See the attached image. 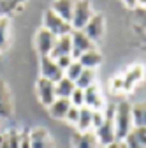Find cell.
Returning <instances> with one entry per match:
<instances>
[{"instance_id": "6da1fadb", "label": "cell", "mask_w": 146, "mask_h": 148, "mask_svg": "<svg viewBox=\"0 0 146 148\" xmlns=\"http://www.w3.org/2000/svg\"><path fill=\"white\" fill-rule=\"evenodd\" d=\"M115 134L118 141H123L127 136L130 134V131L134 129V120H132V106L121 101L116 104V111H115Z\"/></svg>"}, {"instance_id": "7a4b0ae2", "label": "cell", "mask_w": 146, "mask_h": 148, "mask_svg": "<svg viewBox=\"0 0 146 148\" xmlns=\"http://www.w3.org/2000/svg\"><path fill=\"white\" fill-rule=\"evenodd\" d=\"M92 16H93V11L88 0H76L74 14H72V21H70L72 30H83L86 23L92 20Z\"/></svg>"}, {"instance_id": "3957f363", "label": "cell", "mask_w": 146, "mask_h": 148, "mask_svg": "<svg viewBox=\"0 0 146 148\" xmlns=\"http://www.w3.org/2000/svg\"><path fill=\"white\" fill-rule=\"evenodd\" d=\"M44 28L49 30L53 35H57V37L69 35V34L72 32L70 23H67L65 20H62V18H60L57 12H53L51 9H48V11L44 12Z\"/></svg>"}, {"instance_id": "277c9868", "label": "cell", "mask_w": 146, "mask_h": 148, "mask_svg": "<svg viewBox=\"0 0 146 148\" xmlns=\"http://www.w3.org/2000/svg\"><path fill=\"white\" fill-rule=\"evenodd\" d=\"M70 41H72V53H70V57L74 60H78L85 51H90V49L95 48L93 41H90V37L83 30H72L70 32Z\"/></svg>"}, {"instance_id": "5b68a950", "label": "cell", "mask_w": 146, "mask_h": 148, "mask_svg": "<svg viewBox=\"0 0 146 148\" xmlns=\"http://www.w3.org/2000/svg\"><path fill=\"white\" fill-rule=\"evenodd\" d=\"M65 76V72L58 67L57 60H53L51 57H42L41 58V78L49 79L53 83H58Z\"/></svg>"}, {"instance_id": "8992f818", "label": "cell", "mask_w": 146, "mask_h": 148, "mask_svg": "<svg viewBox=\"0 0 146 148\" xmlns=\"http://www.w3.org/2000/svg\"><path fill=\"white\" fill-rule=\"evenodd\" d=\"M55 42H57V35H53L44 27L37 32V35H35V46H37V51L41 53V57H49Z\"/></svg>"}, {"instance_id": "52a82bcc", "label": "cell", "mask_w": 146, "mask_h": 148, "mask_svg": "<svg viewBox=\"0 0 146 148\" xmlns=\"http://www.w3.org/2000/svg\"><path fill=\"white\" fill-rule=\"evenodd\" d=\"M12 111H14V102H12L11 90L4 79H0V120L11 118Z\"/></svg>"}, {"instance_id": "ba28073f", "label": "cell", "mask_w": 146, "mask_h": 148, "mask_svg": "<svg viewBox=\"0 0 146 148\" xmlns=\"http://www.w3.org/2000/svg\"><path fill=\"white\" fill-rule=\"evenodd\" d=\"M35 90H37V97L39 101L44 104V106H51L57 99V94H55V83L49 81V79H44V78H39L37 79V85H35Z\"/></svg>"}, {"instance_id": "9c48e42d", "label": "cell", "mask_w": 146, "mask_h": 148, "mask_svg": "<svg viewBox=\"0 0 146 148\" xmlns=\"http://www.w3.org/2000/svg\"><path fill=\"white\" fill-rule=\"evenodd\" d=\"M115 118H106L104 116V123L95 129V136L100 143V146H107V145H111V143H116V134H115Z\"/></svg>"}, {"instance_id": "30bf717a", "label": "cell", "mask_w": 146, "mask_h": 148, "mask_svg": "<svg viewBox=\"0 0 146 148\" xmlns=\"http://www.w3.org/2000/svg\"><path fill=\"white\" fill-rule=\"evenodd\" d=\"M72 148H100L95 132H74L72 134Z\"/></svg>"}, {"instance_id": "8fae6325", "label": "cell", "mask_w": 146, "mask_h": 148, "mask_svg": "<svg viewBox=\"0 0 146 148\" xmlns=\"http://www.w3.org/2000/svg\"><path fill=\"white\" fill-rule=\"evenodd\" d=\"M83 32L90 37V41H99L102 34H104V16L102 14H93L92 20L86 23V27L83 28Z\"/></svg>"}, {"instance_id": "7c38bea8", "label": "cell", "mask_w": 146, "mask_h": 148, "mask_svg": "<svg viewBox=\"0 0 146 148\" xmlns=\"http://www.w3.org/2000/svg\"><path fill=\"white\" fill-rule=\"evenodd\" d=\"M85 106L93 109V111H102L104 108V99L97 85H92L85 90Z\"/></svg>"}, {"instance_id": "4fadbf2b", "label": "cell", "mask_w": 146, "mask_h": 148, "mask_svg": "<svg viewBox=\"0 0 146 148\" xmlns=\"http://www.w3.org/2000/svg\"><path fill=\"white\" fill-rule=\"evenodd\" d=\"M74 4H76V0H55L51 4V11L57 12L67 23H70L72 14H74Z\"/></svg>"}, {"instance_id": "5bb4252c", "label": "cell", "mask_w": 146, "mask_h": 148, "mask_svg": "<svg viewBox=\"0 0 146 148\" xmlns=\"http://www.w3.org/2000/svg\"><path fill=\"white\" fill-rule=\"evenodd\" d=\"M30 141H32V148H53L51 136L42 127L32 129L30 131Z\"/></svg>"}, {"instance_id": "9a60e30c", "label": "cell", "mask_w": 146, "mask_h": 148, "mask_svg": "<svg viewBox=\"0 0 146 148\" xmlns=\"http://www.w3.org/2000/svg\"><path fill=\"white\" fill-rule=\"evenodd\" d=\"M72 53V41H70V34L69 35H62V37H57V42L53 46V51L49 57L53 60H57L60 57H65V55H70Z\"/></svg>"}, {"instance_id": "2e32d148", "label": "cell", "mask_w": 146, "mask_h": 148, "mask_svg": "<svg viewBox=\"0 0 146 148\" xmlns=\"http://www.w3.org/2000/svg\"><path fill=\"white\" fill-rule=\"evenodd\" d=\"M144 74V67L143 65H134L132 69H129L125 72V76H121L123 79V90H132L143 78Z\"/></svg>"}, {"instance_id": "e0dca14e", "label": "cell", "mask_w": 146, "mask_h": 148, "mask_svg": "<svg viewBox=\"0 0 146 148\" xmlns=\"http://www.w3.org/2000/svg\"><path fill=\"white\" fill-rule=\"evenodd\" d=\"M76 125L79 132H88L90 129H93V109H90L86 106L79 108V120Z\"/></svg>"}, {"instance_id": "ac0fdd59", "label": "cell", "mask_w": 146, "mask_h": 148, "mask_svg": "<svg viewBox=\"0 0 146 148\" xmlns=\"http://www.w3.org/2000/svg\"><path fill=\"white\" fill-rule=\"evenodd\" d=\"M78 62H79L85 69H95V67H99L100 62H102V55L93 48V49H90V51H85L81 57L78 58Z\"/></svg>"}, {"instance_id": "d6986e66", "label": "cell", "mask_w": 146, "mask_h": 148, "mask_svg": "<svg viewBox=\"0 0 146 148\" xmlns=\"http://www.w3.org/2000/svg\"><path fill=\"white\" fill-rule=\"evenodd\" d=\"M74 90H76V83L70 81L65 76L58 83H55V94H57V99H70V95H72Z\"/></svg>"}, {"instance_id": "ffe728a7", "label": "cell", "mask_w": 146, "mask_h": 148, "mask_svg": "<svg viewBox=\"0 0 146 148\" xmlns=\"http://www.w3.org/2000/svg\"><path fill=\"white\" fill-rule=\"evenodd\" d=\"M69 109H70V101L69 99H55V102L49 106V115L57 120H65Z\"/></svg>"}, {"instance_id": "44dd1931", "label": "cell", "mask_w": 146, "mask_h": 148, "mask_svg": "<svg viewBox=\"0 0 146 148\" xmlns=\"http://www.w3.org/2000/svg\"><path fill=\"white\" fill-rule=\"evenodd\" d=\"M11 34V20L9 16H0V51L7 49Z\"/></svg>"}, {"instance_id": "7402d4cb", "label": "cell", "mask_w": 146, "mask_h": 148, "mask_svg": "<svg viewBox=\"0 0 146 148\" xmlns=\"http://www.w3.org/2000/svg\"><path fill=\"white\" fill-rule=\"evenodd\" d=\"M95 85V69H83L79 78L76 79V88L86 90L88 86Z\"/></svg>"}, {"instance_id": "603a6c76", "label": "cell", "mask_w": 146, "mask_h": 148, "mask_svg": "<svg viewBox=\"0 0 146 148\" xmlns=\"http://www.w3.org/2000/svg\"><path fill=\"white\" fill-rule=\"evenodd\" d=\"M132 120L134 127H146V102L132 106Z\"/></svg>"}, {"instance_id": "cb8c5ba5", "label": "cell", "mask_w": 146, "mask_h": 148, "mask_svg": "<svg viewBox=\"0 0 146 148\" xmlns=\"http://www.w3.org/2000/svg\"><path fill=\"white\" fill-rule=\"evenodd\" d=\"M27 0H0V16H9L18 11Z\"/></svg>"}, {"instance_id": "d4e9b609", "label": "cell", "mask_w": 146, "mask_h": 148, "mask_svg": "<svg viewBox=\"0 0 146 148\" xmlns=\"http://www.w3.org/2000/svg\"><path fill=\"white\" fill-rule=\"evenodd\" d=\"M83 69H85V67H83L78 60H74V62H72V64L65 69V78H69L70 81H74V83H76V79L79 78V74L83 72Z\"/></svg>"}, {"instance_id": "484cf974", "label": "cell", "mask_w": 146, "mask_h": 148, "mask_svg": "<svg viewBox=\"0 0 146 148\" xmlns=\"http://www.w3.org/2000/svg\"><path fill=\"white\" fill-rule=\"evenodd\" d=\"M70 104L72 106H76V108H83L85 106V90L81 88H76L74 92H72V95H70Z\"/></svg>"}, {"instance_id": "4316f807", "label": "cell", "mask_w": 146, "mask_h": 148, "mask_svg": "<svg viewBox=\"0 0 146 148\" xmlns=\"http://www.w3.org/2000/svg\"><path fill=\"white\" fill-rule=\"evenodd\" d=\"M5 136V141L9 143V146L11 148H20V131H9L7 134H4Z\"/></svg>"}, {"instance_id": "83f0119b", "label": "cell", "mask_w": 146, "mask_h": 148, "mask_svg": "<svg viewBox=\"0 0 146 148\" xmlns=\"http://www.w3.org/2000/svg\"><path fill=\"white\" fill-rule=\"evenodd\" d=\"M130 134L139 141L141 146L146 148V127H134L132 131H130Z\"/></svg>"}, {"instance_id": "f1b7e54d", "label": "cell", "mask_w": 146, "mask_h": 148, "mask_svg": "<svg viewBox=\"0 0 146 148\" xmlns=\"http://www.w3.org/2000/svg\"><path fill=\"white\" fill-rule=\"evenodd\" d=\"M20 148H32V141H30V131H27V129L20 131Z\"/></svg>"}, {"instance_id": "f546056e", "label": "cell", "mask_w": 146, "mask_h": 148, "mask_svg": "<svg viewBox=\"0 0 146 148\" xmlns=\"http://www.w3.org/2000/svg\"><path fill=\"white\" fill-rule=\"evenodd\" d=\"M65 120L70 122V123H78V120H79V108H76V106H72V104H70V109L67 111Z\"/></svg>"}, {"instance_id": "4dcf8cb0", "label": "cell", "mask_w": 146, "mask_h": 148, "mask_svg": "<svg viewBox=\"0 0 146 148\" xmlns=\"http://www.w3.org/2000/svg\"><path fill=\"white\" fill-rule=\"evenodd\" d=\"M72 62H74V58H72L70 57V55H65V57H60V58H57V64H58V67L65 72V69L72 64Z\"/></svg>"}, {"instance_id": "1f68e13d", "label": "cell", "mask_w": 146, "mask_h": 148, "mask_svg": "<svg viewBox=\"0 0 146 148\" xmlns=\"http://www.w3.org/2000/svg\"><path fill=\"white\" fill-rule=\"evenodd\" d=\"M104 123V113L102 111H93V129H99Z\"/></svg>"}, {"instance_id": "d6a6232c", "label": "cell", "mask_w": 146, "mask_h": 148, "mask_svg": "<svg viewBox=\"0 0 146 148\" xmlns=\"http://www.w3.org/2000/svg\"><path fill=\"white\" fill-rule=\"evenodd\" d=\"M113 88L115 90H123V79H121V76H118V78L113 79Z\"/></svg>"}, {"instance_id": "836d02e7", "label": "cell", "mask_w": 146, "mask_h": 148, "mask_svg": "<svg viewBox=\"0 0 146 148\" xmlns=\"http://www.w3.org/2000/svg\"><path fill=\"white\" fill-rule=\"evenodd\" d=\"M123 4H125L127 7H136V5H137V0H123Z\"/></svg>"}, {"instance_id": "e575fe53", "label": "cell", "mask_w": 146, "mask_h": 148, "mask_svg": "<svg viewBox=\"0 0 146 148\" xmlns=\"http://www.w3.org/2000/svg\"><path fill=\"white\" fill-rule=\"evenodd\" d=\"M102 148H120V141H116V143H111V145H107V146H102Z\"/></svg>"}, {"instance_id": "d590c367", "label": "cell", "mask_w": 146, "mask_h": 148, "mask_svg": "<svg viewBox=\"0 0 146 148\" xmlns=\"http://www.w3.org/2000/svg\"><path fill=\"white\" fill-rule=\"evenodd\" d=\"M0 148H11V146H9V143L5 141V136H4V143H2V145H0Z\"/></svg>"}, {"instance_id": "8d00e7d4", "label": "cell", "mask_w": 146, "mask_h": 148, "mask_svg": "<svg viewBox=\"0 0 146 148\" xmlns=\"http://www.w3.org/2000/svg\"><path fill=\"white\" fill-rule=\"evenodd\" d=\"M137 5H143V7H146V0H137Z\"/></svg>"}, {"instance_id": "74e56055", "label": "cell", "mask_w": 146, "mask_h": 148, "mask_svg": "<svg viewBox=\"0 0 146 148\" xmlns=\"http://www.w3.org/2000/svg\"><path fill=\"white\" fill-rule=\"evenodd\" d=\"M120 148H127V146H125V143H123V141H120Z\"/></svg>"}, {"instance_id": "f35d334b", "label": "cell", "mask_w": 146, "mask_h": 148, "mask_svg": "<svg viewBox=\"0 0 146 148\" xmlns=\"http://www.w3.org/2000/svg\"><path fill=\"white\" fill-rule=\"evenodd\" d=\"M4 143V134H0V145Z\"/></svg>"}, {"instance_id": "ab89813d", "label": "cell", "mask_w": 146, "mask_h": 148, "mask_svg": "<svg viewBox=\"0 0 146 148\" xmlns=\"http://www.w3.org/2000/svg\"><path fill=\"white\" fill-rule=\"evenodd\" d=\"M0 134H2V120H0Z\"/></svg>"}]
</instances>
